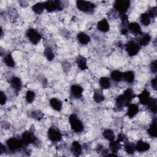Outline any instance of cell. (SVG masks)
<instances>
[{"label": "cell", "instance_id": "1", "mask_svg": "<svg viewBox=\"0 0 157 157\" xmlns=\"http://www.w3.org/2000/svg\"><path fill=\"white\" fill-rule=\"evenodd\" d=\"M76 6L77 9L85 13H92L95 9V4L86 1L78 0L76 1Z\"/></svg>", "mask_w": 157, "mask_h": 157}, {"label": "cell", "instance_id": "2", "mask_svg": "<svg viewBox=\"0 0 157 157\" xmlns=\"http://www.w3.org/2000/svg\"><path fill=\"white\" fill-rule=\"evenodd\" d=\"M69 120L71 129L74 132H80L83 130L84 127L82 122L75 114H71L69 117Z\"/></svg>", "mask_w": 157, "mask_h": 157}, {"label": "cell", "instance_id": "3", "mask_svg": "<svg viewBox=\"0 0 157 157\" xmlns=\"http://www.w3.org/2000/svg\"><path fill=\"white\" fill-rule=\"evenodd\" d=\"M130 6V1L128 0H117L113 4V8L120 15L126 13Z\"/></svg>", "mask_w": 157, "mask_h": 157}, {"label": "cell", "instance_id": "4", "mask_svg": "<svg viewBox=\"0 0 157 157\" xmlns=\"http://www.w3.org/2000/svg\"><path fill=\"white\" fill-rule=\"evenodd\" d=\"M7 146L10 151H17L20 150L24 145L21 139H18L17 137H12L9 139L7 142Z\"/></svg>", "mask_w": 157, "mask_h": 157}, {"label": "cell", "instance_id": "5", "mask_svg": "<svg viewBox=\"0 0 157 157\" xmlns=\"http://www.w3.org/2000/svg\"><path fill=\"white\" fill-rule=\"evenodd\" d=\"M44 4L45 9L49 12L56 10H61L63 9L61 2L58 0L47 1L44 2Z\"/></svg>", "mask_w": 157, "mask_h": 157}, {"label": "cell", "instance_id": "6", "mask_svg": "<svg viewBox=\"0 0 157 157\" xmlns=\"http://www.w3.org/2000/svg\"><path fill=\"white\" fill-rule=\"evenodd\" d=\"M26 34L29 40L35 45L38 44L41 39L40 34L36 29L34 28L28 29L26 31Z\"/></svg>", "mask_w": 157, "mask_h": 157}, {"label": "cell", "instance_id": "7", "mask_svg": "<svg viewBox=\"0 0 157 157\" xmlns=\"http://www.w3.org/2000/svg\"><path fill=\"white\" fill-rule=\"evenodd\" d=\"M125 48L129 56H132L137 54L140 49V46L134 40H130L126 44Z\"/></svg>", "mask_w": 157, "mask_h": 157}, {"label": "cell", "instance_id": "8", "mask_svg": "<svg viewBox=\"0 0 157 157\" xmlns=\"http://www.w3.org/2000/svg\"><path fill=\"white\" fill-rule=\"evenodd\" d=\"M48 137L52 142H59L62 139V134L59 129L55 127L52 126L48 130Z\"/></svg>", "mask_w": 157, "mask_h": 157}, {"label": "cell", "instance_id": "9", "mask_svg": "<svg viewBox=\"0 0 157 157\" xmlns=\"http://www.w3.org/2000/svg\"><path fill=\"white\" fill-rule=\"evenodd\" d=\"M21 140L25 145H28L30 144L34 143L36 139L33 132L30 131H26L22 134Z\"/></svg>", "mask_w": 157, "mask_h": 157}, {"label": "cell", "instance_id": "10", "mask_svg": "<svg viewBox=\"0 0 157 157\" xmlns=\"http://www.w3.org/2000/svg\"><path fill=\"white\" fill-rule=\"evenodd\" d=\"M129 104V102L126 100L123 94H120L116 99V105L115 107V110L120 111L123 109L124 106H128Z\"/></svg>", "mask_w": 157, "mask_h": 157}, {"label": "cell", "instance_id": "11", "mask_svg": "<svg viewBox=\"0 0 157 157\" xmlns=\"http://www.w3.org/2000/svg\"><path fill=\"white\" fill-rule=\"evenodd\" d=\"M10 83L12 88L16 92L19 91L21 88L22 82L21 79L18 77H16V76L12 77L10 80Z\"/></svg>", "mask_w": 157, "mask_h": 157}, {"label": "cell", "instance_id": "12", "mask_svg": "<svg viewBox=\"0 0 157 157\" xmlns=\"http://www.w3.org/2000/svg\"><path fill=\"white\" fill-rule=\"evenodd\" d=\"M139 111V105L136 104H131L129 103L128 105V111H127V115L130 118H133Z\"/></svg>", "mask_w": 157, "mask_h": 157}, {"label": "cell", "instance_id": "13", "mask_svg": "<svg viewBox=\"0 0 157 157\" xmlns=\"http://www.w3.org/2000/svg\"><path fill=\"white\" fill-rule=\"evenodd\" d=\"M71 94L76 98H80L83 93V88L79 85H73L71 87Z\"/></svg>", "mask_w": 157, "mask_h": 157}, {"label": "cell", "instance_id": "14", "mask_svg": "<svg viewBox=\"0 0 157 157\" xmlns=\"http://www.w3.org/2000/svg\"><path fill=\"white\" fill-rule=\"evenodd\" d=\"M139 102L142 105H147L148 102L149 101L150 99V93L147 90H144L138 96H137Z\"/></svg>", "mask_w": 157, "mask_h": 157}, {"label": "cell", "instance_id": "15", "mask_svg": "<svg viewBox=\"0 0 157 157\" xmlns=\"http://www.w3.org/2000/svg\"><path fill=\"white\" fill-rule=\"evenodd\" d=\"M136 150L139 152H144L148 150L150 148V145L148 143L143 140H139L135 145Z\"/></svg>", "mask_w": 157, "mask_h": 157}, {"label": "cell", "instance_id": "16", "mask_svg": "<svg viewBox=\"0 0 157 157\" xmlns=\"http://www.w3.org/2000/svg\"><path fill=\"white\" fill-rule=\"evenodd\" d=\"M82 147L81 144L77 141H74L71 145V152L74 156H78L81 155Z\"/></svg>", "mask_w": 157, "mask_h": 157}, {"label": "cell", "instance_id": "17", "mask_svg": "<svg viewBox=\"0 0 157 157\" xmlns=\"http://www.w3.org/2000/svg\"><path fill=\"white\" fill-rule=\"evenodd\" d=\"M97 28L101 32H107L109 30V24L105 18H103L98 23Z\"/></svg>", "mask_w": 157, "mask_h": 157}, {"label": "cell", "instance_id": "18", "mask_svg": "<svg viewBox=\"0 0 157 157\" xmlns=\"http://www.w3.org/2000/svg\"><path fill=\"white\" fill-rule=\"evenodd\" d=\"M77 40L82 45H86L90 41V36L84 32L79 33L77 36Z\"/></svg>", "mask_w": 157, "mask_h": 157}, {"label": "cell", "instance_id": "19", "mask_svg": "<svg viewBox=\"0 0 157 157\" xmlns=\"http://www.w3.org/2000/svg\"><path fill=\"white\" fill-rule=\"evenodd\" d=\"M148 134L152 137H156L157 132H156V118H155L150 127L147 129Z\"/></svg>", "mask_w": 157, "mask_h": 157}, {"label": "cell", "instance_id": "20", "mask_svg": "<svg viewBox=\"0 0 157 157\" xmlns=\"http://www.w3.org/2000/svg\"><path fill=\"white\" fill-rule=\"evenodd\" d=\"M50 104L51 107L56 111L59 112L62 109V102L60 100L56 98H52L50 100Z\"/></svg>", "mask_w": 157, "mask_h": 157}, {"label": "cell", "instance_id": "21", "mask_svg": "<svg viewBox=\"0 0 157 157\" xmlns=\"http://www.w3.org/2000/svg\"><path fill=\"white\" fill-rule=\"evenodd\" d=\"M76 63L78 67L81 70H85L87 69V64H86V59L83 56L79 55L76 58Z\"/></svg>", "mask_w": 157, "mask_h": 157}, {"label": "cell", "instance_id": "22", "mask_svg": "<svg viewBox=\"0 0 157 157\" xmlns=\"http://www.w3.org/2000/svg\"><path fill=\"white\" fill-rule=\"evenodd\" d=\"M121 142H119L118 140H112L109 144L110 150L111 151L112 153H113L118 152V151L121 148Z\"/></svg>", "mask_w": 157, "mask_h": 157}, {"label": "cell", "instance_id": "23", "mask_svg": "<svg viewBox=\"0 0 157 157\" xmlns=\"http://www.w3.org/2000/svg\"><path fill=\"white\" fill-rule=\"evenodd\" d=\"M128 28L131 31L132 33L136 34H141V28L139 23L136 22L130 23L128 25Z\"/></svg>", "mask_w": 157, "mask_h": 157}, {"label": "cell", "instance_id": "24", "mask_svg": "<svg viewBox=\"0 0 157 157\" xmlns=\"http://www.w3.org/2000/svg\"><path fill=\"white\" fill-rule=\"evenodd\" d=\"M123 78L128 83H131L134 81L135 75L134 72L131 71H128L123 74Z\"/></svg>", "mask_w": 157, "mask_h": 157}, {"label": "cell", "instance_id": "25", "mask_svg": "<svg viewBox=\"0 0 157 157\" xmlns=\"http://www.w3.org/2000/svg\"><path fill=\"white\" fill-rule=\"evenodd\" d=\"M123 96L126 99V100L128 102H129V103L131 101V100L136 97V95H135V94L134 93V91L131 88H129L126 89L124 91V93L123 94Z\"/></svg>", "mask_w": 157, "mask_h": 157}, {"label": "cell", "instance_id": "26", "mask_svg": "<svg viewBox=\"0 0 157 157\" xmlns=\"http://www.w3.org/2000/svg\"><path fill=\"white\" fill-rule=\"evenodd\" d=\"M45 8L44 2H37L33 6L32 10L36 14H40L43 12Z\"/></svg>", "mask_w": 157, "mask_h": 157}, {"label": "cell", "instance_id": "27", "mask_svg": "<svg viewBox=\"0 0 157 157\" xmlns=\"http://www.w3.org/2000/svg\"><path fill=\"white\" fill-rule=\"evenodd\" d=\"M93 99L97 103H100L104 100V96L101 90H94L93 93Z\"/></svg>", "mask_w": 157, "mask_h": 157}, {"label": "cell", "instance_id": "28", "mask_svg": "<svg viewBox=\"0 0 157 157\" xmlns=\"http://www.w3.org/2000/svg\"><path fill=\"white\" fill-rule=\"evenodd\" d=\"M102 136L105 139H106L109 141L113 140H115V135L114 132L110 129H105L102 132Z\"/></svg>", "mask_w": 157, "mask_h": 157}, {"label": "cell", "instance_id": "29", "mask_svg": "<svg viewBox=\"0 0 157 157\" xmlns=\"http://www.w3.org/2000/svg\"><path fill=\"white\" fill-rule=\"evenodd\" d=\"M149 109L153 113H156L157 112V101L156 99L155 98H151L150 99L149 101L148 102L147 104Z\"/></svg>", "mask_w": 157, "mask_h": 157}, {"label": "cell", "instance_id": "30", "mask_svg": "<svg viewBox=\"0 0 157 157\" xmlns=\"http://www.w3.org/2000/svg\"><path fill=\"white\" fill-rule=\"evenodd\" d=\"M110 77L112 80H113L114 81H115L117 82H118L121 81L123 78V73L121 72H120V71L115 70L111 72Z\"/></svg>", "mask_w": 157, "mask_h": 157}, {"label": "cell", "instance_id": "31", "mask_svg": "<svg viewBox=\"0 0 157 157\" xmlns=\"http://www.w3.org/2000/svg\"><path fill=\"white\" fill-rule=\"evenodd\" d=\"M4 62L6 66L10 67H12L15 66V61L11 55V54L8 53L4 57Z\"/></svg>", "mask_w": 157, "mask_h": 157}, {"label": "cell", "instance_id": "32", "mask_svg": "<svg viewBox=\"0 0 157 157\" xmlns=\"http://www.w3.org/2000/svg\"><path fill=\"white\" fill-rule=\"evenodd\" d=\"M124 149L125 151L129 153V154H132L134 153L135 150H136V148H135V145L128 142L127 140L126 141H124Z\"/></svg>", "mask_w": 157, "mask_h": 157}, {"label": "cell", "instance_id": "33", "mask_svg": "<svg viewBox=\"0 0 157 157\" xmlns=\"http://www.w3.org/2000/svg\"><path fill=\"white\" fill-rule=\"evenodd\" d=\"M140 23L144 26H148L150 25V17H149L147 12L143 13L140 15Z\"/></svg>", "mask_w": 157, "mask_h": 157}, {"label": "cell", "instance_id": "34", "mask_svg": "<svg viewBox=\"0 0 157 157\" xmlns=\"http://www.w3.org/2000/svg\"><path fill=\"white\" fill-rule=\"evenodd\" d=\"M99 84L102 89H108L110 86V80L107 77H102L99 80Z\"/></svg>", "mask_w": 157, "mask_h": 157}, {"label": "cell", "instance_id": "35", "mask_svg": "<svg viewBox=\"0 0 157 157\" xmlns=\"http://www.w3.org/2000/svg\"><path fill=\"white\" fill-rule=\"evenodd\" d=\"M150 40H151V36H150V34H145L139 39V45H141V46H146L150 43Z\"/></svg>", "mask_w": 157, "mask_h": 157}, {"label": "cell", "instance_id": "36", "mask_svg": "<svg viewBox=\"0 0 157 157\" xmlns=\"http://www.w3.org/2000/svg\"><path fill=\"white\" fill-rule=\"evenodd\" d=\"M44 55L45 56V58L47 59V60H48V61H52L55 57L52 49L49 47H46L45 48L44 52Z\"/></svg>", "mask_w": 157, "mask_h": 157}, {"label": "cell", "instance_id": "37", "mask_svg": "<svg viewBox=\"0 0 157 157\" xmlns=\"http://www.w3.org/2000/svg\"><path fill=\"white\" fill-rule=\"evenodd\" d=\"M36 98V94L34 91L29 90L26 92V101L28 102V103H31L33 102V101Z\"/></svg>", "mask_w": 157, "mask_h": 157}, {"label": "cell", "instance_id": "38", "mask_svg": "<svg viewBox=\"0 0 157 157\" xmlns=\"http://www.w3.org/2000/svg\"><path fill=\"white\" fill-rule=\"evenodd\" d=\"M31 115H32V117L33 118H34L36 120H39L41 118H42V117L44 116V114L40 110H35V111H33L31 113Z\"/></svg>", "mask_w": 157, "mask_h": 157}, {"label": "cell", "instance_id": "39", "mask_svg": "<svg viewBox=\"0 0 157 157\" xmlns=\"http://www.w3.org/2000/svg\"><path fill=\"white\" fill-rule=\"evenodd\" d=\"M149 15V17L152 18H154L156 15H157V8L156 7H151L149 10H148V12L147 13Z\"/></svg>", "mask_w": 157, "mask_h": 157}, {"label": "cell", "instance_id": "40", "mask_svg": "<svg viewBox=\"0 0 157 157\" xmlns=\"http://www.w3.org/2000/svg\"><path fill=\"white\" fill-rule=\"evenodd\" d=\"M157 61L155 60L154 61L151 62L150 64V69L153 73L156 74L157 71Z\"/></svg>", "mask_w": 157, "mask_h": 157}, {"label": "cell", "instance_id": "41", "mask_svg": "<svg viewBox=\"0 0 157 157\" xmlns=\"http://www.w3.org/2000/svg\"><path fill=\"white\" fill-rule=\"evenodd\" d=\"M7 101V97L6 94L4 93V92L1 91L0 93V103L1 105H4L6 104Z\"/></svg>", "mask_w": 157, "mask_h": 157}, {"label": "cell", "instance_id": "42", "mask_svg": "<svg viewBox=\"0 0 157 157\" xmlns=\"http://www.w3.org/2000/svg\"><path fill=\"white\" fill-rule=\"evenodd\" d=\"M126 139V137L125 136V135H124V134H123V133H120V134H118L117 140H118L119 142H124V141H126V140H125Z\"/></svg>", "mask_w": 157, "mask_h": 157}, {"label": "cell", "instance_id": "43", "mask_svg": "<svg viewBox=\"0 0 157 157\" xmlns=\"http://www.w3.org/2000/svg\"><path fill=\"white\" fill-rule=\"evenodd\" d=\"M151 86L153 87V88L154 90H156V86H157V84H156V77L153 78L151 80Z\"/></svg>", "mask_w": 157, "mask_h": 157}, {"label": "cell", "instance_id": "44", "mask_svg": "<svg viewBox=\"0 0 157 157\" xmlns=\"http://www.w3.org/2000/svg\"><path fill=\"white\" fill-rule=\"evenodd\" d=\"M0 151L1 152V153H4L6 151V147L4 146L2 144H1V146H0Z\"/></svg>", "mask_w": 157, "mask_h": 157}]
</instances>
